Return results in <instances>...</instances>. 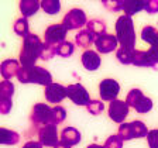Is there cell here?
I'll return each mask as SVG.
<instances>
[{"label":"cell","mask_w":158,"mask_h":148,"mask_svg":"<svg viewBox=\"0 0 158 148\" xmlns=\"http://www.w3.org/2000/svg\"><path fill=\"white\" fill-rule=\"evenodd\" d=\"M86 110H88L92 116H99V114H102L103 110H105V105H103L102 100L90 99V102L86 105Z\"/></svg>","instance_id":"32"},{"label":"cell","mask_w":158,"mask_h":148,"mask_svg":"<svg viewBox=\"0 0 158 148\" xmlns=\"http://www.w3.org/2000/svg\"><path fill=\"white\" fill-rule=\"evenodd\" d=\"M118 41L116 38V35L113 34H103L95 38V47L98 49V52L100 54H109L112 51H117Z\"/></svg>","instance_id":"14"},{"label":"cell","mask_w":158,"mask_h":148,"mask_svg":"<svg viewBox=\"0 0 158 148\" xmlns=\"http://www.w3.org/2000/svg\"><path fill=\"white\" fill-rule=\"evenodd\" d=\"M144 10L148 14L158 13V0H147V4H145Z\"/></svg>","instance_id":"38"},{"label":"cell","mask_w":158,"mask_h":148,"mask_svg":"<svg viewBox=\"0 0 158 148\" xmlns=\"http://www.w3.org/2000/svg\"><path fill=\"white\" fill-rule=\"evenodd\" d=\"M102 4L109 10V11H120L123 6V2H109V0H103Z\"/></svg>","instance_id":"37"},{"label":"cell","mask_w":158,"mask_h":148,"mask_svg":"<svg viewBox=\"0 0 158 148\" xmlns=\"http://www.w3.org/2000/svg\"><path fill=\"white\" fill-rule=\"evenodd\" d=\"M0 97H2V93H0Z\"/></svg>","instance_id":"42"},{"label":"cell","mask_w":158,"mask_h":148,"mask_svg":"<svg viewBox=\"0 0 158 148\" xmlns=\"http://www.w3.org/2000/svg\"><path fill=\"white\" fill-rule=\"evenodd\" d=\"M56 55V45L48 43H43V48H41V52H40V59L43 61H49L51 58Z\"/></svg>","instance_id":"30"},{"label":"cell","mask_w":158,"mask_h":148,"mask_svg":"<svg viewBox=\"0 0 158 148\" xmlns=\"http://www.w3.org/2000/svg\"><path fill=\"white\" fill-rule=\"evenodd\" d=\"M117 135L124 141H130L134 138L133 135V127H131V123H122V124L118 125V131H117Z\"/></svg>","instance_id":"28"},{"label":"cell","mask_w":158,"mask_h":148,"mask_svg":"<svg viewBox=\"0 0 158 148\" xmlns=\"http://www.w3.org/2000/svg\"><path fill=\"white\" fill-rule=\"evenodd\" d=\"M21 148H43V144L40 141H34V140H30Z\"/></svg>","instance_id":"39"},{"label":"cell","mask_w":158,"mask_h":148,"mask_svg":"<svg viewBox=\"0 0 158 148\" xmlns=\"http://www.w3.org/2000/svg\"><path fill=\"white\" fill-rule=\"evenodd\" d=\"M0 93H2V97H13L14 93V85L10 80H2L0 82Z\"/></svg>","instance_id":"33"},{"label":"cell","mask_w":158,"mask_h":148,"mask_svg":"<svg viewBox=\"0 0 158 148\" xmlns=\"http://www.w3.org/2000/svg\"><path fill=\"white\" fill-rule=\"evenodd\" d=\"M86 148H105V147H103V145H99V144H90Z\"/></svg>","instance_id":"41"},{"label":"cell","mask_w":158,"mask_h":148,"mask_svg":"<svg viewBox=\"0 0 158 148\" xmlns=\"http://www.w3.org/2000/svg\"><path fill=\"white\" fill-rule=\"evenodd\" d=\"M95 38L92 33H89L88 30H81L78 34L75 35V44L79 47V48L89 49V47H92V44H95Z\"/></svg>","instance_id":"20"},{"label":"cell","mask_w":158,"mask_h":148,"mask_svg":"<svg viewBox=\"0 0 158 148\" xmlns=\"http://www.w3.org/2000/svg\"><path fill=\"white\" fill-rule=\"evenodd\" d=\"M54 148H72V147H69L68 144H65V142H62V141H59Z\"/></svg>","instance_id":"40"},{"label":"cell","mask_w":158,"mask_h":148,"mask_svg":"<svg viewBox=\"0 0 158 148\" xmlns=\"http://www.w3.org/2000/svg\"><path fill=\"white\" fill-rule=\"evenodd\" d=\"M17 79L21 83H37V85L48 86L52 83V75L43 66H33V68H23L20 66L17 72Z\"/></svg>","instance_id":"3"},{"label":"cell","mask_w":158,"mask_h":148,"mask_svg":"<svg viewBox=\"0 0 158 148\" xmlns=\"http://www.w3.org/2000/svg\"><path fill=\"white\" fill-rule=\"evenodd\" d=\"M13 107V102L9 97H0V114H9Z\"/></svg>","instance_id":"35"},{"label":"cell","mask_w":158,"mask_h":148,"mask_svg":"<svg viewBox=\"0 0 158 148\" xmlns=\"http://www.w3.org/2000/svg\"><path fill=\"white\" fill-rule=\"evenodd\" d=\"M20 141V134L14 130L0 127V145H16Z\"/></svg>","instance_id":"21"},{"label":"cell","mask_w":158,"mask_h":148,"mask_svg":"<svg viewBox=\"0 0 158 148\" xmlns=\"http://www.w3.org/2000/svg\"><path fill=\"white\" fill-rule=\"evenodd\" d=\"M116 38L122 48L126 49H135V30L133 18L128 16H120L114 24Z\"/></svg>","instance_id":"2"},{"label":"cell","mask_w":158,"mask_h":148,"mask_svg":"<svg viewBox=\"0 0 158 148\" xmlns=\"http://www.w3.org/2000/svg\"><path fill=\"white\" fill-rule=\"evenodd\" d=\"M135 66H150L154 68L158 65V47H151L147 51L134 49L133 54V64Z\"/></svg>","instance_id":"6"},{"label":"cell","mask_w":158,"mask_h":148,"mask_svg":"<svg viewBox=\"0 0 158 148\" xmlns=\"http://www.w3.org/2000/svg\"><path fill=\"white\" fill-rule=\"evenodd\" d=\"M40 6L47 14L55 16L61 10V2L59 0H43V2H40Z\"/></svg>","instance_id":"24"},{"label":"cell","mask_w":158,"mask_h":148,"mask_svg":"<svg viewBox=\"0 0 158 148\" xmlns=\"http://www.w3.org/2000/svg\"><path fill=\"white\" fill-rule=\"evenodd\" d=\"M128 112H130L128 105L124 102V100H118V99L110 102L109 109H107V113H109L110 120H113V121L117 123V124L124 123L126 117L128 116Z\"/></svg>","instance_id":"11"},{"label":"cell","mask_w":158,"mask_h":148,"mask_svg":"<svg viewBox=\"0 0 158 148\" xmlns=\"http://www.w3.org/2000/svg\"><path fill=\"white\" fill-rule=\"evenodd\" d=\"M133 54H134V49L118 48L116 51V58L122 65H130L133 64Z\"/></svg>","instance_id":"25"},{"label":"cell","mask_w":158,"mask_h":148,"mask_svg":"<svg viewBox=\"0 0 158 148\" xmlns=\"http://www.w3.org/2000/svg\"><path fill=\"white\" fill-rule=\"evenodd\" d=\"M120 93V85L112 78H106L99 83V95L102 102H113Z\"/></svg>","instance_id":"8"},{"label":"cell","mask_w":158,"mask_h":148,"mask_svg":"<svg viewBox=\"0 0 158 148\" xmlns=\"http://www.w3.org/2000/svg\"><path fill=\"white\" fill-rule=\"evenodd\" d=\"M38 141L43 147H55L59 142L58 127L55 124H45L38 130Z\"/></svg>","instance_id":"10"},{"label":"cell","mask_w":158,"mask_h":148,"mask_svg":"<svg viewBox=\"0 0 158 148\" xmlns=\"http://www.w3.org/2000/svg\"><path fill=\"white\" fill-rule=\"evenodd\" d=\"M48 105L45 103H37L33 106L31 113H30V121L31 124L38 127V125H45V124H52V113Z\"/></svg>","instance_id":"5"},{"label":"cell","mask_w":158,"mask_h":148,"mask_svg":"<svg viewBox=\"0 0 158 148\" xmlns=\"http://www.w3.org/2000/svg\"><path fill=\"white\" fill-rule=\"evenodd\" d=\"M145 4H147V0H124L122 10L124 11V16L131 17L135 13H140L141 10H144Z\"/></svg>","instance_id":"18"},{"label":"cell","mask_w":158,"mask_h":148,"mask_svg":"<svg viewBox=\"0 0 158 148\" xmlns=\"http://www.w3.org/2000/svg\"><path fill=\"white\" fill-rule=\"evenodd\" d=\"M147 141L150 148H158V128L150 130L147 134Z\"/></svg>","instance_id":"36"},{"label":"cell","mask_w":158,"mask_h":148,"mask_svg":"<svg viewBox=\"0 0 158 148\" xmlns=\"http://www.w3.org/2000/svg\"><path fill=\"white\" fill-rule=\"evenodd\" d=\"M66 97H69L76 106H85L90 102V96L86 88L81 83H72L66 86Z\"/></svg>","instance_id":"9"},{"label":"cell","mask_w":158,"mask_h":148,"mask_svg":"<svg viewBox=\"0 0 158 148\" xmlns=\"http://www.w3.org/2000/svg\"><path fill=\"white\" fill-rule=\"evenodd\" d=\"M131 127H133V135H134V138H144V137H147L148 131H150L147 128V125L143 121H140V120L131 121Z\"/></svg>","instance_id":"29"},{"label":"cell","mask_w":158,"mask_h":148,"mask_svg":"<svg viewBox=\"0 0 158 148\" xmlns=\"http://www.w3.org/2000/svg\"><path fill=\"white\" fill-rule=\"evenodd\" d=\"M44 96H45V100L48 103L58 106L66 97V88L64 85H61V83L52 82L51 85L45 86Z\"/></svg>","instance_id":"12"},{"label":"cell","mask_w":158,"mask_h":148,"mask_svg":"<svg viewBox=\"0 0 158 148\" xmlns=\"http://www.w3.org/2000/svg\"><path fill=\"white\" fill-rule=\"evenodd\" d=\"M86 23H88L86 13L82 9H78V7L71 9L62 18V26L66 28V31L82 28L83 26H86Z\"/></svg>","instance_id":"7"},{"label":"cell","mask_w":158,"mask_h":148,"mask_svg":"<svg viewBox=\"0 0 158 148\" xmlns=\"http://www.w3.org/2000/svg\"><path fill=\"white\" fill-rule=\"evenodd\" d=\"M43 48V41L37 34L30 33L23 38V45L20 49V66L23 68H33L35 66L37 59H40V52Z\"/></svg>","instance_id":"1"},{"label":"cell","mask_w":158,"mask_h":148,"mask_svg":"<svg viewBox=\"0 0 158 148\" xmlns=\"http://www.w3.org/2000/svg\"><path fill=\"white\" fill-rule=\"evenodd\" d=\"M19 7H20V11H21L24 18H28V17L34 16V14L41 9L38 0H21Z\"/></svg>","instance_id":"19"},{"label":"cell","mask_w":158,"mask_h":148,"mask_svg":"<svg viewBox=\"0 0 158 148\" xmlns=\"http://www.w3.org/2000/svg\"><path fill=\"white\" fill-rule=\"evenodd\" d=\"M81 61H82V65L86 71L89 72H93V71H98L102 65V59L99 52L93 51V49H86L85 52L81 56Z\"/></svg>","instance_id":"15"},{"label":"cell","mask_w":158,"mask_h":148,"mask_svg":"<svg viewBox=\"0 0 158 148\" xmlns=\"http://www.w3.org/2000/svg\"><path fill=\"white\" fill-rule=\"evenodd\" d=\"M51 113H52V124L58 125L62 121H65L66 118V110L62 107V106H54L51 109Z\"/></svg>","instance_id":"31"},{"label":"cell","mask_w":158,"mask_h":148,"mask_svg":"<svg viewBox=\"0 0 158 148\" xmlns=\"http://www.w3.org/2000/svg\"><path fill=\"white\" fill-rule=\"evenodd\" d=\"M19 69H20V62L17 59L13 58L4 59L3 62L0 64V75H2L3 80H10L14 76H17Z\"/></svg>","instance_id":"16"},{"label":"cell","mask_w":158,"mask_h":148,"mask_svg":"<svg viewBox=\"0 0 158 148\" xmlns=\"http://www.w3.org/2000/svg\"><path fill=\"white\" fill-rule=\"evenodd\" d=\"M141 38L151 47H158V30L152 26H145L141 30Z\"/></svg>","instance_id":"22"},{"label":"cell","mask_w":158,"mask_h":148,"mask_svg":"<svg viewBox=\"0 0 158 148\" xmlns=\"http://www.w3.org/2000/svg\"><path fill=\"white\" fill-rule=\"evenodd\" d=\"M13 30H14V33H16L19 37H23V38H24V37H27L30 34V31H28V21H27V18H24V17L17 18L16 21H14Z\"/></svg>","instance_id":"26"},{"label":"cell","mask_w":158,"mask_h":148,"mask_svg":"<svg viewBox=\"0 0 158 148\" xmlns=\"http://www.w3.org/2000/svg\"><path fill=\"white\" fill-rule=\"evenodd\" d=\"M82 135H81V131L75 127H65L61 131V141L68 144L69 147H73V145H78L82 140Z\"/></svg>","instance_id":"17"},{"label":"cell","mask_w":158,"mask_h":148,"mask_svg":"<svg viewBox=\"0 0 158 148\" xmlns=\"http://www.w3.org/2000/svg\"><path fill=\"white\" fill-rule=\"evenodd\" d=\"M103 147L105 148H123V140L117 134H113L106 140Z\"/></svg>","instance_id":"34"},{"label":"cell","mask_w":158,"mask_h":148,"mask_svg":"<svg viewBox=\"0 0 158 148\" xmlns=\"http://www.w3.org/2000/svg\"><path fill=\"white\" fill-rule=\"evenodd\" d=\"M126 103L128 105V107H133L135 112L141 113V114L148 113L152 109V100L147 97L140 89H131L127 93Z\"/></svg>","instance_id":"4"},{"label":"cell","mask_w":158,"mask_h":148,"mask_svg":"<svg viewBox=\"0 0 158 148\" xmlns=\"http://www.w3.org/2000/svg\"><path fill=\"white\" fill-rule=\"evenodd\" d=\"M86 27H88V31L89 33H92L95 37H99V35H103V34H106V28H107V26H106V23L103 21V20L100 18H92L89 20L88 23H86Z\"/></svg>","instance_id":"23"},{"label":"cell","mask_w":158,"mask_h":148,"mask_svg":"<svg viewBox=\"0 0 158 148\" xmlns=\"http://www.w3.org/2000/svg\"><path fill=\"white\" fill-rule=\"evenodd\" d=\"M73 51H75V44L71 43V41H64V43L58 44L56 45V55L62 56V58H68V56H71L73 54Z\"/></svg>","instance_id":"27"},{"label":"cell","mask_w":158,"mask_h":148,"mask_svg":"<svg viewBox=\"0 0 158 148\" xmlns=\"http://www.w3.org/2000/svg\"><path fill=\"white\" fill-rule=\"evenodd\" d=\"M66 28L61 24H51L45 28V33H44V37H45V41L44 43L52 44V45H58V44L64 43L66 38Z\"/></svg>","instance_id":"13"}]
</instances>
